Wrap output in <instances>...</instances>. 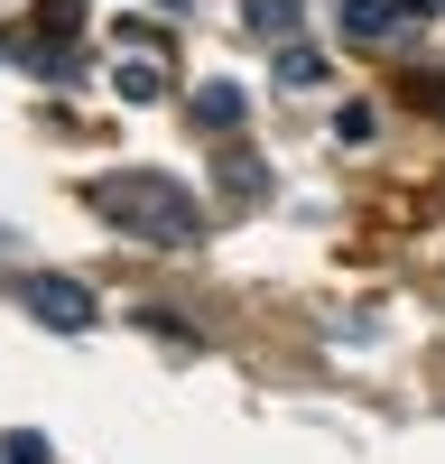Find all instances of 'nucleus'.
Masks as SVG:
<instances>
[{
	"instance_id": "obj_3",
	"label": "nucleus",
	"mask_w": 445,
	"mask_h": 464,
	"mask_svg": "<svg viewBox=\"0 0 445 464\" xmlns=\"http://www.w3.org/2000/svg\"><path fill=\"white\" fill-rule=\"evenodd\" d=\"M241 111H251L241 84H204V93H195V121H204V130H241Z\"/></svg>"
},
{
	"instance_id": "obj_8",
	"label": "nucleus",
	"mask_w": 445,
	"mask_h": 464,
	"mask_svg": "<svg viewBox=\"0 0 445 464\" xmlns=\"http://www.w3.org/2000/svg\"><path fill=\"white\" fill-rule=\"evenodd\" d=\"M0 464H47V437H28V428H10V437H0Z\"/></svg>"
},
{
	"instance_id": "obj_2",
	"label": "nucleus",
	"mask_w": 445,
	"mask_h": 464,
	"mask_svg": "<svg viewBox=\"0 0 445 464\" xmlns=\"http://www.w3.org/2000/svg\"><path fill=\"white\" fill-rule=\"evenodd\" d=\"M19 297H28V316L47 325V334H93V325H102L93 288H84V279H65V269H37V279H28Z\"/></svg>"
},
{
	"instance_id": "obj_7",
	"label": "nucleus",
	"mask_w": 445,
	"mask_h": 464,
	"mask_svg": "<svg viewBox=\"0 0 445 464\" xmlns=\"http://www.w3.org/2000/svg\"><path fill=\"white\" fill-rule=\"evenodd\" d=\"M279 84H288V93L325 84V56H316V47H279Z\"/></svg>"
},
{
	"instance_id": "obj_6",
	"label": "nucleus",
	"mask_w": 445,
	"mask_h": 464,
	"mask_svg": "<svg viewBox=\"0 0 445 464\" xmlns=\"http://www.w3.org/2000/svg\"><path fill=\"white\" fill-rule=\"evenodd\" d=\"M241 19H251V37H288L307 19V0H241Z\"/></svg>"
},
{
	"instance_id": "obj_1",
	"label": "nucleus",
	"mask_w": 445,
	"mask_h": 464,
	"mask_svg": "<svg viewBox=\"0 0 445 464\" xmlns=\"http://www.w3.org/2000/svg\"><path fill=\"white\" fill-rule=\"evenodd\" d=\"M93 214L111 232H130V242H148V251H195L204 242V205L185 196V177H158V168L93 177Z\"/></svg>"
},
{
	"instance_id": "obj_4",
	"label": "nucleus",
	"mask_w": 445,
	"mask_h": 464,
	"mask_svg": "<svg viewBox=\"0 0 445 464\" xmlns=\"http://www.w3.org/2000/svg\"><path fill=\"white\" fill-rule=\"evenodd\" d=\"M344 28L362 37V47H381V37H399V10L390 0H344Z\"/></svg>"
},
{
	"instance_id": "obj_9",
	"label": "nucleus",
	"mask_w": 445,
	"mask_h": 464,
	"mask_svg": "<svg viewBox=\"0 0 445 464\" xmlns=\"http://www.w3.org/2000/svg\"><path fill=\"white\" fill-rule=\"evenodd\" d=\"M427 10H445V0H427Z\"/></svg>"
},
{
	"instance_id": "obj_5",
	"label": "nucleus",
	"mask_w": 445,
	"mask_h": 464,
	"mask_svg": "<svg viewBox=\"0 0 445 464\" xmlns=\"http://www.w3.org/2000/svg\"><path fill=\"white\" fill-rule=\"evenodd\" d=\"M111 93H121V102H158V93H167V74L148 65V56H130V65H111Z\"/></svg>"
}]
</instances>
